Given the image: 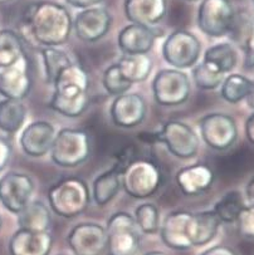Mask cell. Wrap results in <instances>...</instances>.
<instances>
[{"mask_svg": "<svg viewBox=\"0 0 254 255\" xmlns=\"http://www.w3.org/2000/svg\"><path fill=\"white\" fill-rule=\"evenodd\" d=\"M21 25L29 38L44 47H59L68 42L73 20L63 5L53 1L29 4L21 16Z\"/></svg>", "mask_w": 254, "mask_h": 255, "instance_id": "1", "label": "cell"}, {"mask_svg": "<svg viewBox=\"0 0 254 255\" xmlns=\"http://www.w3.org/2000/svg\"><path fill=\"white\" fill-rule=\"evenodd\" d=\"M54 92L49 107L62 116L79 117L89 105V77L76 63L63 69L54 81Z\"/></svg>", "mask_w": 254, "mask_h": 255, "instance_id": "2", "label": "cell"}, {"mask_svg": "<svg viewBox=\"0 0 254 255\" xmlns=\"http://www.w3.org/2000/svg\"><path fill=\"white\" fill-rule=\"evenodd\" d=\"M48 200L53 213L72 219L78 216L91 203L89 189L79 177H64L48 191Z\"/></svg>", "mask_w": 254, "mask_h": 255, "instance_id": "3", "label": "cell"}, {"mask_svg": "<svg viewBox=\"0 0 254 255\" xmlns=\"http://www.w3.org/2000/svg\"><path fill=\"white\" fill-rule=\"evenodd\" d=\"M163 182L160 168L147 158H131L121 170V184L126 194L134 199H147Z\"/></svg>", "mask_w": 254, "mask_h": 255, "instance_id": "4", "label": "cell"}, {"mask_svg": "<svg viewBox=\"0 0 254 255\" xmlns=\"http://www.w3.org/2000/svg\"><path fill=\"white\" fill-rule=\"evenodd\" d=\"M50 158L60 167H76L91 155V139L84 129L62 128L55 134Z\"/></svg>", "mask_w": 254, "mask_h": 255, "instance_id": "5", "label": "cell"}, {"mask_svg": "<svg viewBox=\"0 0 254 255\" xmlns=\"http://www.w3.org/2000/svg\"><path fill=\"white\" fill-rule=\"evenodd\" d=\"M106 233L111 255H136L141 237L134 216L125 211L113 214L107 221Z\"/></svg>", "mask_w": 254, "mask_h": 255, "instance_id": "6", "label": "cell"}, {"mask_svg": "<svg viewBox=\"0 0 254 255\" xmlns=\"http://www.w3.org/2000/svg\"><path fill=\"white\" fill-rule=\"evenodd\" d=\"M147 142H161L175 157L192 158L199 151L200 139L197 132L180 121H169L163 126L161 131L151 134Z\"/></svg>", "mask_w": 254, "mask_h": 255, "instance_id": "7", "label": "cell"}, {"mask_svg": "<svg viewBox=\"0 0 254 255\" xmlns=\"http://www.w3.org/2000/svg\"><path fill=\"white\" fill-rule=\"evenodd\" d=\"M152 92L155 101L160 106H180L190 97V79L180 69H161L152 81Z\"/></svg>", "mask_w": 254, "mask_h": 255, "instance_id": "8", "label": "cell"}, {"mask_svg": "<svg viewBox=\"0 0 254 255\" xmlns=\"http://www.w3.org/2000/svg\"><path fill=\"white\" fill-rule=\"evenodd\" d=\"M236 18L231 0H202L198 9V26L204 34L219 38L229 34Z\"/></svg>", "mask_w": 254, "mask_h": 255, "instance_id": "9", "label": "cell"}, {"mask_svg": "<svg viewBox=\"0 0 254 255\" xmlns=\"http://www.w3.org/2000/svg\"><path fill=\"white\" fill-rule=\"evenodd\" d=\"M202 43L188 30H175L163 43V57L176 69L192 68L200 58Z\"/></svg>", "mask_w": 254, "mask_h": 255, "instance_id": "10", "label": "cell"}, {"mask_svg": "<svg viewBox=\"0 0 254 255\" xmlns=\"http://www.w3.org/2000/svg\"><path fill=\"white\" fill-rule=\"evenodd\" d=\"M202 138L210 148L223 151L231 148L238 137V128L233 117L224 113H210L199 122Z\"/></svg>", "mask_w": 254, "mask_h": 255, "instance_id": "11", "label": "cell"}, {"mask_svg": "<svg viewBox=\"0 0 254 255\" xmlns=\"http://www.w3.org/2000/svg\"><path fill=\"white\" fill-rule=\"evenodd\" d=\"M34 182L21 172H8L0 179V203L8 211L19 214L31 201Z\"/></svg>", "mask_w": 254, "mask_h": 255, "instance_id": "12", "label": "cell"}, {"mask_svg": "<svg viewBox=\"0 0 254 255\" xmlns=\"http://www.w3.org/2000/svg\"><path fill=\"white\" fill-rule=\"evenodd\" d=\"M67 244L74 255H102L107 250L106 228L96 223H81L67 235Z\"/></svg>", "mask_w": 254, "mask_h": 255, "instance_id": "13", "label": "cell"}, {"mask_svg": "<svg viewBox=\"0 0 254 255\" xmlns=\"http://www.w3.org/2000/svg\"><path fill=\"white\" fill-rule=\"evenodd\" d=\"M112 25V15L101 6L82 9L73 20V29L78 39L93 43L105 37Z\"/></svg>", "mask_w": 254, "mask_h": 255, "instance_id": "14", "label": "cell"}, {"mask_svg": "<svg viewBox=\"0 0 254 255\" xmlns=\"http://www.w3.org/2000/svg\"><path fill=\"white\" fill-rule=\"evenodd\" d=\"M30 87L31 77L25 53L15 63L0 69V95L3 97L21 101L30 92Z\"/></svg>", "mask_w": 254, "mask_h": 255, "instance_id": "15", "label": "cell"}, {"mask_svg": "<svg viewBox=\"0 0 254 255\" xmlns=\"http://www.w3.org/2000/svg\"><path fill=\"white\" fill-rule=\"evenodd\" d=\"M113 124L122 128H134L142 124L146 116V102L137 93L116 96L110 108Z\"/></svg>", "mask_w": 254, "mask_h": 255, "instance_id": "16", "label": "cell"}, {"mask_svg": "<svg viewBox=\"0 0 254 255\" xmlns=\"http://www.w3.org/2000/svg\"><path fill=\"white\" fill-rule=\"evenodd\" d=\"M192 214L188 210H176L169 214L160 226L164 244L174 250H188L193 248L190 239Z\"/></svg>", "mask_w": 254, "mask_h": 255, "instance_id": "17", "label": "cell"}, {"mask_svg": "<svg viewBox=\"0 0 254 255\" xmlns=\"http://www.w3.org/2000/svg\"><path fill=\"white\" fill-rule=\"evenodd\" d=\"M55 128L47 121H35L28 125L20 134V147L31 157H43L50 152L55 138Z\"/></svg>", "mask_w": 254, "mask_h": 255, "instance_id": "18", "label": "cell"}, {"mask_svg": "<svg viewBox=\"0 0 254 255\" xmlns=\"http://www.w3.org/2000/svg\"><path fill=\"white\" fill-rule=\"evenodd\" d=\"M159 35L161 32L154 26L131 23L118 33L117 44L125 54H147Z\"/></svg>", "mask_w": 254, "mask_h": 255, "instance_id": "19", "label": "cell"}, {"mask_svg": "<svg viewBox=\"0 0 254 255\" xmlns=\"http://www.w3.org/2000/svg\"><path fill=\"white\" fill-rule=\"evenodd\" d=\"M53 247V237L49 232L16 230L9 242L10 255H49Z\"/></svg>", "mask_w": 254, "mask_h": 255, "instance_id": "20", "label": "cell"}, {"mask_svg": "<svg viewBox=\"0 0 254 255\" xmlns=\"http://www.w3.org/2000/svg\"><path fill=\"white\" fill-rule=\"evenodd\" d=\"M168 13V0H125L126 18L131 23L154 26Z\"/></svg>", "mask_w": 254, "mask_h": 255, "instance_id": "21", "label": "cell"}, {"mask_svg": "<svg viewBox=\"0 0 254 255\" xmlns=\"http://www.w3.org/2000/svg\"><path fill=\"white\" fill-rule=\"evenodd\" d=\"M214 182V172L203 163L186 166L176 174V184L189 196L200 195L209 190Z\"/></svg>", "mask_w": 254, "mask_h": 255, "instance_id": "22", "label": "cell"}, {"mask_svg": "<svg viewBox=\"0 0 254 255\" xmlns=\"http://www.w3.org/2000/svg\"><path fill=\"white\" fill-rule=\"evenodd\" d=\"M220 224L222 221L213 210L193 213L190 220V239L193 248L209 244L217 237Z\"/></svg>", "mask_w": 254, "mask_h": 255, "instance_id": "23", "label": "cell"}, {"mask_svg": "<svg viewBox=\"0 0 254 255\" xmlns=\"http://www.w3.org/2000/svg\"><path fill=\"white\" fill-rule=\"evenodd\" d=\"M121 189V170L117 166H113L94 179L92 185V196L94 203L100 206L107 205L115 199Z\"/></svg>", "mask_w": 254, "mask_h": 255, "instance_id": "24", "label": "cell"}, {"mask_svg": "<svg viewBox=\"0 0 254 255\" xmlns=\"http://www.w3.org/2000/svg\"><path fill=\"white\" fill-rule=\"evenodd\" d=\"M18 215L20 229L30 232H48L50 226V211L42 201L31 200Z\"/></svg>", "mask_w": 254, "mask_h": 255, "instance_id": "25", "label": "cell"}, {"mask_svg": "<svg viewBox=\"0 0 254 255\" xmlns=\"http://www.w3.org/2000/svg\"><path fill=\"white\" fill-rule=\"evenodd\" d=\"M117 66L130 83L146 81L152 71V61L147 54H125Z\"/></svg>", "mask_w": 254, "mask_h": 255, "instance_id": "26", "label": "cell"}, {"mask_svg": "<svg viewBox=\"0 0 254 255\" xmlns=\"http://www.w3.org/2000/svg\"><path fill=\"white\" fill-rule=\"evenodd\" d=\"M26 119V108L19 100L5 98L0 101V129L15 133L23 127Z\"/></svg>", "mask_w": 254, "mask_h": 255, "instance_id": "27", "label": "cell"}, {"mask_svg": "<svg viewBox=\"0 0 254 255\" xmlns=\"http://www.w3.org/2000/svg\"><path fill=\"white\" fill-rule=\"evenodd\" d=\"M204 62L226 74L236 68L238 54H237L236 48L229 43H218L208 48L204 54Z\"/></svg>", "mask_w": 254, "mask_h": 255, "instance_id": "28", "label": "cell"}, {"mask_svg": "<svg viewBox=\"0 0 254 255\" xmlns=\"http://www.w3.org/2000/svg\"><path fill=\"white\" fill-rule=\"evenodd\" d=\"M24 53L20 35L10 29L0 30V69L15 63Z\"/></svg>", "mask_w": 254, "mask_h": 255, "instance_id": "29", "label": "cell"}, {"mask_svg": "<svg viewBox=\"0 0 254 255\" xmlns=\"http://www.w3.org/2000/svg\"><path fill=\"white\" fill-rule=\"evenodd\" d=\"M44 66L45 81L47 83H54L55 78L63 69L72 64L69 55L64 50L55 47H44L40 50Z\"/></svg>", "mask_w": 254, "mask_h": 255, "instance_id": "30", "label": "cell"}, {"mask_svg": "<svg viewBox=\"0 0 254 255\" xmlns=\"http://www.w3.org/2000/svg\"><path fill=\"white\" fill-rule=\"evenodd\" d=\"M246 208L244 205L243 196L239 191L233 190V191H229L224 195L217 204H215L213 211L215 213V215L219 218V220L222 223L232 224L236 223L237 219H238L239 214L243 209Z\"/></svg>", "mask_w": 254, "mask_h": 255, "instance_id": "31", "label": "cell"}, {"mask_svg": "<svg viewBox=\"0 0 254 255\" xmlns=\"http://www.w3.org/2000/svg\"><path fill=\"white\" fill-rule=\"evenodd\" d=\"M253 82L242 74H231L222 83V97L229 103H238L251 93Z\"/></svg>", "mask_w": 254, "mask_h": 255, "instance_id": "32", "label": "cell"}, {"mask_svg": "<svg viewBox=\"0 0 254 255\" xmlns=\"http://www.w3.org/2000/svg\"><path fill=\"white\" fill-rule=\"evenodd\" d=\"M135 221L144 234H156L160 230V211L151 203L141 204L135 211Z\"/></svg>", "mask_w": 254, "mask_h": 255, "instance_id": "33", "label": "cell"}, {"mask_svg": "<svg viewBox=\"0 0 254 255\" xmlns=\"http://www.w3.org/2000/svg\"><path fill=\"white\" fill-rule=\"evenodd\" d=\"M193 78L200 90L213 91L222 86L224 81V74L218 71L215 67L203 61L193 69Z\"/></svg>", "mask_w": 254, "mask_h": 255, "instance_id": "34", "label": "cell"}, {"mask_svg": "<svg viewBox=\"0 0 254 255\" xmlns=\"http://www.w3.org/2000/svg\"><path fill=\"white\" fill-rule=\"evenodd\" d=\"M102 82L103 87L112 96H120L123 95V93H127V91L132 86V83H130L122 76L117 64H112V66H110L106 69L105 73H103Z\"/></svg>", "mask_w": 254, "mask_h": 255, "instance_id": "35", "label": "cell"}, {"mask_svg": "<svg viewBox=\"0 0 254 255\" xmlns=\"http://www.w3.org/2000/svg\"><path fill=\"white\" fill-rule=\"evenodd\" d=\"M237 223L239 232L243 237L254 239V205L244 208L239 214Z\"/></svg>", "mask_w": 254, "mask_h": 255, "instance_id": "36", "label": "cell"}, {"mask_svg": "<svg viewBox=\"0 0 254 255\" xmlns=\"http://www.w3.org/2000/svg\"><path fill=\"white\" fill-rule=\"evenodd\" d=\"M243 49H244V53H246L244 67H247V68H253L254 67V26L252 28L251 33L248 34L247 39L244 40Z\"/></svg>", "mask_w": 254, "mask_h": 255, "instance_id": "37", "label": "cell"}, {"mask_svg": "<svg viewBox=\"0 0 254 255\" xmlns=\"http://www.w3.org/2000/svg\"><path fill=\"white\" fill-rule=\"evenodd\" d=\"M11 156V147L5 138L0 137V171H3L8 165Z\"/></svg>", "mask_w": 254, "mask_h": 255, "instance_id": "38", "label": "cell"}, {"mask_svg": "<svg viewBox=\"0 0 254 255\" xmlns=\"http://www.w3.org/2000/svg\"><path fill=\"white\" fill-rule=\"evenodd\" d=\"M202 255H237V253L226 245H215L203 252Z\"/></svg>", "mask_w": 254, "mask_h": 255, "instance_id": "39", "label": "cell"}, {"mask_svg": "<svg viewBox=\"0 0 254 255\" xmlns=\"http://www.w3.org/2000/svg\"><path fill=\"white\" fill-rule=\"evenodd\" d=\"M66 1L73 8L87 9L98 5L100 3H102L103 0H66Z\"/></svg>", "mask_w": 254, "mask_h": 255, "instance_id": "40", "label": "cell"}, {"mask_svg": "<svg viewBox=\"0 0 254 255\" xmlns=\"http://www.w3.org/2000/svg\"><path fill=\"white\" fill-rule=\"evenodd\" d=\"M246 133L247 137H248L249 142L254 145V113L247 120L246 124Z\"/></svg>", "mask_w": 254, "mask_h": 255, "instance_id": "41", "label": "cell"}, {"mask_svg": "<svg viewBox=\"0 0 254 255\" xmlns=\"http://www.w3.org/2000/svg\"><path fill=\"white\" fill-rule=\"evenodd\" d=\"M246 194L247 197H248V200L254 204V177L248 182V185H247Z\"/></svg>", "mask_w": 254, "mask_h": 255, "instance_id": "42", "label": "cell"}, {"mask_svg": "<svg viewBox=\"0 0 254 255\" xmlns=\"http://www.w3.org/2000/svg\"><path fill=\"white\" fill-rule=\"evenodd\" d=\"M247 102H248V106L254 110V82H253V87H252L251 93L248 95V97L246 98Z\"/></svg>", "mask_w": 254, "mask_h": 255, "instance_id": "43", "label": "cell"}, {"mask_svg": "<svg viewBox=\"0 0 254 255\" xmlns=\"http://www.w3.org/2000/svg\"><path fill=\"white\" fill-rule=\"evenodd\" d=\"M144 255H170V254H166V253L164 252H157V250H155V252H149Z\"/></svg>", "mask_w": 254, "mask_h": 255, "instance_id": "44", "label": "cell"}, {"mask_svg": "<svg viewBox=\"0 0 254 255\" xmlns=\"http://www.w3.org/2000/svg\"><path fill=\"white\" fill-rule=\"evenodd\" d=\"M8 1H10V0H0V4H3V3H8Z\"/></svg>", "mask_w": 254, "mask_h": 255, "instance_id": "45", "label": "cell"}, {"mask_svg": "<svg viewBox=\"0 0 254 255\" xmlns=\"http://www.w3.org/2000/svg\"><path fill=\"white\" fill-rule=\"evenodd\" d=\"M186 1H200V0H186Z\"/></svg>", "mask_w": 254, "mask_h": 255, "instance_id": "46", "label": "cell"}, {"mask_svg": "<svg viewBox=\"0 0 254 255\" xmlns=\"http://www.w3.org/2000/svg\"><path fill=\"white\" fill-rule=\"evenodd\" d=\"M0 228H1V218H0Z\"/></svg>", "mask_w": 254, "mask_h": 255, "instance_id": "47", "label": "cell"}, {"mask_svg": "<svg viewBox=\"0 0 254 255\" xmlns=\"http://www.w3.org/2000/svg\"><path fill=\"white\" fill-rule=\"evenodd\" d=\"M253 3H254V0H253Z\"/></svg>", "mask_w": 254, "mask_h": 255, "instance_id": "48", "label": "cell"}]
</instances>
